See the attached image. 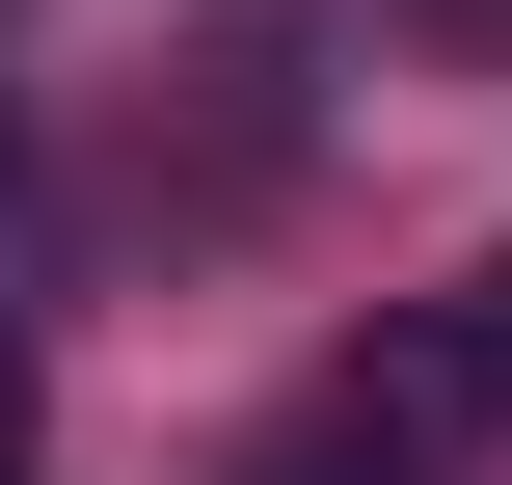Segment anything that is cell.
Segmentation results:
<instances>
[{
	"instance_id": "2",
	"label": "cell",
	"mask_w": 512,
	"mask_h": 485,
	"mask_svg": "<svg viewBox=\"0 0 512 485\" xmlns=\"http://www.w3.org/2000/svg\"><path fill=\"white\" fill-rule=\"evenodd\" d=\"M0 485H27V351H0Z\"/></svg>"
},
{
	"instance_id": "3",
	"label": "cell",
	"mask_w": 512,
	"mask_h": 485,
	"mask_svg": "<svg viewBox=\"0 0 512 485\" xmlns=\"http://www.w3.org/2000/svg\"><path fill=\"white\" fill-rule=\"evenodd\" d=\"M297 485H324V459H297Z\"/></svg>"
},
{
	"instance_id": "1",
	"label": "cell",
	"mask_w": 512,
	"mask_h": 485,
	"mask_svg": "<svg viewBox=\"0 0 512 485\" xmlns=\"http://www.w3.org/2000/svg\"><path fill=\"white\" fill-rule=\"evenodd\" d=\"M351 459H378V485H459V459H512V243H486V270H432V297L351 351Z\"/></svg>"
}]
</instances>
